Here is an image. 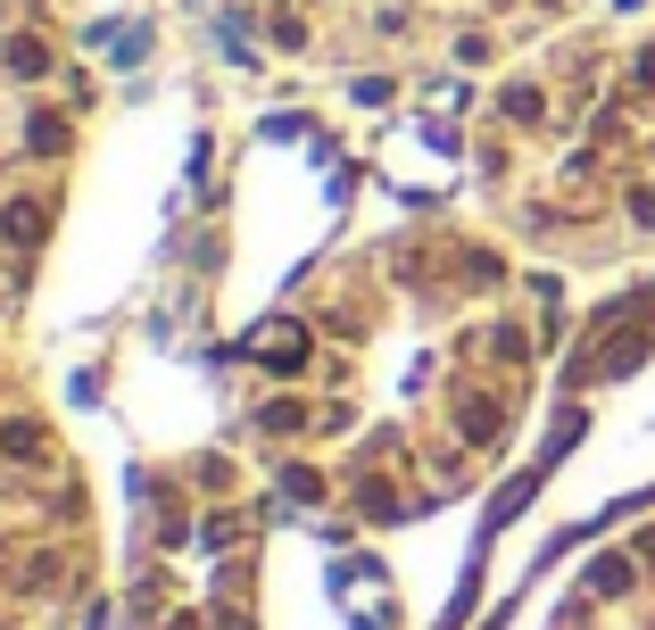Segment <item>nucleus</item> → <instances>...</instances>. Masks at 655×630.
<instances>
[{
  "mask_svg": "<svg viewBox=\"0 0 655 630\" xmlns=\"http://www.w3.org/2000/svg\"><path fill=\"white\" fill-rule=\"evenodd\" d=\"M631 216H639V224H655V191H639V200H631Z\"/></svg>",
  "mask_w": 655,
  "mask_h": 630,
  "instance_id": "1",
  "label": "nucleus"
}]
</instances>
